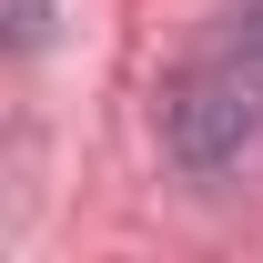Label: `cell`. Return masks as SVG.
Wrapping results in <instances>:
<instances>
[{"mask_svg": "<svg viewBox=\"0 0 263 263\" xmlns=\"http://www.w3.org/2000/svg\"><path fill=\"white\" fill-rule=\"evenodd\" d=\"M172 152L193 172H223L243 142L263 132V10H233L223 31L193 51V71L172 81Z\"/></svg>", "mask_w": 263, "mask_h": 263, "instance_id": "obj_1", "label": "cell"}]
</instances>
